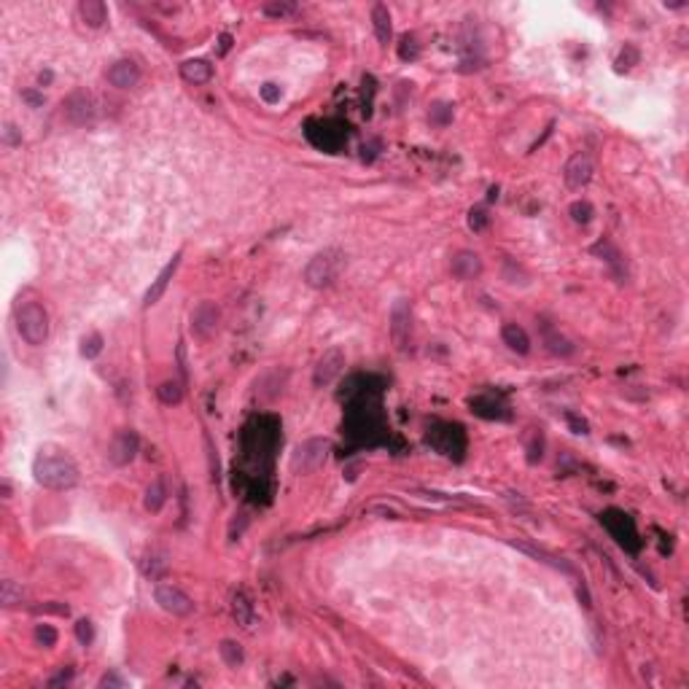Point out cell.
Segmentation results:
<instances>
[{
    "instance_id": "6da1fadb",
    "label": "cell",
    "mask_w": 689,
    "mask_h": 689,
    "mask_svg": "<svg viewBox=\"0 0 689 689\" xmlns=\"http://www.w3.org/2000/svg\"><path fill=\"white\" fill-rule=\"evenodd\" d=\"M36 482L46 490H73L78 485V466L65 450L57 447H41V453L33 461Z\"/></svg>"
},
{
    "instance_id": "7a4b0ae2",
    "label": "cell",
    "mask_w": 689,
    "mask_h": 689,
    "mask_svg": "<svg viewBox=\"0 0 689 689\" xmlns=\"http://www.w3.org/2000/svg\"><path fill=\"white\" fill-rule=\"evenodd\" d=\"M16 332L22 334V340L27 344L41 347L49 340V312H46V307L38 305V302L19 305V310H16Z\"/></svg>"
},
{
    "instance_id": "3957f363",
    "label": "cell",
    "mask_w": 689,
    "mask_h": 689,
    "mask_svg": "<svg viewBox=\"0 0 689 689\" xmlns=\"http://www.w3.org/2000/svg\"><path fill=\"white\" fill-rule=\"evenodd\" d=\"M344 258L340 251H323L318 256H312L305 267V283L310 288H329L337 280V275L342 270Z\"/></svg>"
},
{
    "instance_id": "277c9868",
    "label": "cell",
    "mask_w": 689,
    "mask_h": 689,
    "mask_svg": "<svg viewBox=\"0 0 689 689\" xmlns=\"http://www.w3.org/2000/svg\"><path fill=\"white\" fill-rule=\"evenodd\" d=\"M326 453H329V442L326 439H307L305 444L296 447L294 458H291V468L296 474H310L326 461Z\"/></svg>"
},
{
    "instance_id": "5b68a950",
    "label": "cell",
    "mask_w": 689,
    "mask_h": 689,
    "mask_svg": "<svg viewBox=\"0 0 689 689\" xmlns=\"http://www.w3.org/2000/svg\"><path fill=\"white\" fill-rule=\"evenodd\" d=\"M154 601L159 603L162 609L172 616H189L194 611V601L181 587H175V584H157Z\"/></svg>"
},
{
    "instance_id": "8992f818",
    "label": "cell",
    "mask_w": 689,
    "mask_h": 689,
    "mask_svg": "<svg viewBox=\"0 0 689 689\" xmlns=\"http://www.w3.org/2000/svg\"><path fill=\"white\" fill-rule=\"evenodd\" d=\"M344 369V350L342 347H329L323 356H320V361L315 364V372H312V385L315 388H326V385H332L340 374H342Z\"/></svg>"
},
{
    "instance_id": "52a82bcc",
    "label": "cell",
    "mask_w": 689,
    "mask_h": 689,
    "mask_svg": "<svg viewBox=\"0 0 689 689\" xmlns=\"http://www.w3.org/2000/svg\"><path fill=\"white\" fill-rule=\"evenodd\" d=\"M592 172H595L592 157L582 151V154H574V157L566 162V167H563V181H566L568 189L579 191V189H584V186L592 181Z\"/></svg>"
},
{
    "instance_id": "ba28073f",
    "label": "cell",
    "mask_w": 689,
    "mask_h": 689,
    "mask_svg": "<svg viewBox=\"0 0 689 689\" xmlns=\"http://www.w3.org/2000/svg\"><path fill=\"white\" fill-rule=\"evenodd\" d=\"M137 447H140V442H137L135 431L122 428L119 433H113L111 444H108V461L113 466H127L137 456Z\"/></svg>"
},
{
    "instance_id": "9c48e42d",
    "label": "cell",
    "mask_w": 689,
    "mask_h": 689,
    "mask_svg": "<svg viewBox=\"0 0 689 689\" xmlns=\"http://www.w3.org/2000/svg\"><path fill=\"white\" fill-rule=\"evenodd\" d=\"M409 337H412V320H409V302L406 299H399L391 310V340L399 350H406L409 344Z\"/></svg>"
},
{
    "instance_id": "30bf717a",
    "label": "cell",
    "mask_w": 689,
    "mask_h": 689,
    "mask_svg": "<svg viewBox=\"0 0 689 689\" xmlns=\"http://www.w3.org/2000/svg\"><path fill=\"white\" fill-rule=\"evenodd\" d=\"M181 256H184V253L178 251V253H175V256H172L170 261L164 264V270H162L159 275H157V280H154V283L148 285L146 296H143V307H154V305L159 302L162 296H164V291H167V285H170V280H172V278H175V272H178V267H181Z\"/></svg>"
},
{
    "instance_id": "8fae6325",
    "label": "cell",
    "mask_w": 689,
    "mask_h": 689,
    "mask_svg": "<svg viewBox=\"0 0 689 689\" xmlns=\"http://www.w3.org/2000/svg\"><path fill=\"white\" fill-rule=\"evenodd\" d=\"M450 272L458 280H474L482 275V258L474 251H458L450 261Z\"/></svg>"
},
{
    "instance_id": "7c38bea8",
    "label": "cell",
    "mask_w": 689,
    "mask_h": 689,
    "mask_svg": "<svg viewBox=\"0 0 689 689\" xmlns=\"http://www.w3.org/2000/svg\"><path fill=\"white\" fill-rule=\"evenodd\" d=\"M219 326V307L210 305V302H202L194 312H191V332L197 334L199 340H205L210 334L216 332Z\"/></svg>"
},
{
    "instance_id": "4fadbf2b",
    "label": "cell",
    "mask_w": 689,
    "mask_h": 689,
    "mask_svg": "<svg viewBox=\"0 0 689 689\" xmlns=\"http://www.w3.org/2000/svg\"><path fill=\"white\" fill-rule=\"evenodd\" d=\"M108 81L116 89H132L140 81V68L132 60H119L108 68Z\"/></svg>"
},
{
    "instance_id": "5bb4252c",
    "label": "cell",
    "mask_w": 689,
    "mask_h": 689,
    "mask_svg": "<svg viewBox=\"0 0 689 689\" xmlns=\"http://www.w3.org/2000/svg\"><path fill=\"white\" fill-rule=\"evenodd\" d=\"M501 340H504V344L509 350H515L520 356H528L530 353V337L520 323H506L504 329H501Z\"/></svg>"
},
{
    "instance_id": "9a60e30c",
    "label": "cell",
    "mask_w": 689,
    "mask_h": 689,
    "mask_svg": "<svg viewBox=\"0 0 689 689\" xmlns=\"http://www.w3.org/2000/svg\"><path fill=\"white\" fill-rule=\"evenodd\" d=\"M181 75L189 84H208L213 78V65L208 60H186L181 65Z\"/></svg>"
},
{
    "instance_id": "2e32d148",
    "label": "cell",
    "mask_w": 689,
    "mask_h": 689,
    "mask_svg": "<svg viewBox=\"0 0 689 689\" xmlns=\"http://www.w3.org/2000/svg\"><path fill=\"white\" fill-rule=\"evenodd\" d=\"M372 22H374L377 41H380V43H391V38H394V22H391V11H388V6L374 3V6H372Z\"/></svg>"
},
{
    "instance_id": "e0dca14e",
    "label": "cell",
    "mask_w": 689,
    "mask_h": 689,
    "mask_svg": "<svg viewBox=\"0 0 689 689\" xmlns=\"http://www.w3.org/2000/svg\"><path fill=\"white\" fill-rule=\"evenodd\" d=\"M78 14H81V19H84L86 25L95 27V30L108 22V9H105L102 0H81Z\"/></svg>"
},
{
    "instance_id": "ac0fdd59",
    "label": "cell",
    "mask_w": 689,
    "mask_h": 689,
    "mask_svg": "<svg viewBox=\"0 0 689 689\" xmlns=\"http://www.w3.org/2000/svg\"><path fill=\"white\" fill-rule=\"evenodd\" d=\"M164 501H167V488H164V480L157 477V480L146 488V501H143V504H146V509L151 512V515H157V512H162Z\"/></svg>"
},
{
    "instance_id": "d6986e66",
    "label": "cell",
    "mask_w": 689,
    "mask_h": 689,
    "mask_svg": "<svg viewBox=\"0 0 689 689\" xmlns=\"http://www.w3.org/2000/svg\"><path fill=\"white\" fill-rule=\"evenodd\" d=\"M22 601H25L22 584H16L14 579H6V582L0 584V603H3L6 609H11V606H19Z\"/></svg>"
},
{
    "instance_id": "ffe728a7",
    "label": "cell",
    "mask_w": 689,
    "mask_h": 689,
    "mask_svg": "<svg viewBox=\"0 0 689 689\" xmlns=\"http://www.w3.org/2000/svg\"><path fill=\"white\" fill-rule=\"evenodd\" d=\"M232 614L237 616V622H243V625H251L253 622V606H251V601H248L243 592H237L232 598Z\"/></svg>"
},
{
    "instance_id": "44dd1931",
    "label": "cell",
    "mask_w": 689,
    "mask_h": 689,
    "mask_svg": "<svg viewBox=\"0 0 689 689\" xmlns=\"http://www.w3.org/2000/svg\"><path fill=\"white\" fill-rule=\"evenodd\" d=\"M157 394H159L162 404H167V406L181 404V401H184V388H181L178 382H172V380L162 382L159 388H157Z\"/></svg>"
},
{
    "instance_id": "7402d4cb",
    "label": "cell",
    "mask_w": 689,
    "mask_h": 689,
    "mask_svg": "<svg viewBox=\"0 0 689 689\" xmlns=\"http://www.w3.org/2000/svg\"><path fill=\"white\" fill-rule=\"evenodd\" d=\"M219 652H221L223 663L229 665V668H237V665L243 663V649H240V643H234V641H221Z\"/></svg>"
},
{
    "instance_id": "603a6c76",
    "label": "cell",
    "mask_w": 689,
    "mask_h": 689,
    "mask_svg": "<svg viewBox=\"0 0 689 689\" xmlns=\"http://www.w3.org/2000/svg\"><path fill=\"white\" fill-rule=\"evenodd\" d=\"M547 347H549L552 353H557V356H571V353H574V344L568 342L566 337L554 334L552 329H547Z\"/></svg>"
},
{
    "instance_id": "cb8c5ba5",
    "label": "cell",
    "mask_w": 689,
    "mask_h": 689,
    "mask_svg": "<svg viewBox=\"0 0 689 689\" xmlns=\"http://www.w3.org/2000/svg\"><path fill=\"white\" fill-rule=\"evenodd\" d=\"M102 353V334H89V337H84L81 340V356L84 358H95Z\"/></svg>"
},
{
    "instance_id": "d4e9b609",
    "label": "cell",
    "mask_w": 689,
    "mask_h": 689,
    "mask_svg": "<svg viewBox=\"0 0 689 689\" xmlns=\"http://www.w3.org/2000/svg\"><path fill=\"white\" fill-rule=\"evenodd\" d=\"M261 11L267 14V16H272V19H283V16H291L296 11V6L294 3H264Z\"/></svg>"
},
{
    "instance_id": "484cf974",
    "label": "cell",
    "mask_w": 689,
    "mask_h": 689,
    "mask_svg": "<svg viewBox=\"0 0 689 689\" xmlns=\"http://www.w3.org/2000/svg\"><path fill=\"white\" fill-rule=\"evenodd\" d=\"M488 223H490V216H488V210L474 208L471 213H468V226H471L474 232H482V229H485Z\"/></svg>"
},
{
    "instance_id": "4316f807",
    "label": "cell",
    "mask_w": 689,
    "mask_h": 689,
    "mask_svg": "<svg viewBox=\"0 0 689 689\" xmlns=\"http://www.w3.org/2000/svg\"><path fill=\"white\" fill-rule=\"evenodd\" d=\"M36 641H38V643H43L46 649H51V646L57 643V630L51 628V625H38V628H36Z\"/></svg>"
},
{
    "instance_id": "83f0119b",
    "label": "cell",
    "mask_w": 689,
    "mask_h": 689,
    "mask_svg": "<svg viewBox=\"0 0 689 689\" xmlns=\"http://www.w3.org/2000/svg\"><path fill=\"white\" fill-rule=\"evenodd\" d=\"M75 636H78V641H81V646H89L92 638H95L92 622H89V619H78V622H75Z\"/></svg>"
},
{
    "instance_id": "f1b7e54d",
    "label": "cell",
    "mask_w": 689,
    "mask_h": 689,
    "mask_svg": "<svg viewBox=\"0 0 689 689\" xmlns=\"http://www.w3.org/2000/svg\"><path fill=\"white\" fill-rule=\"evenodd\" d=\"M571 216H574V221L587 223L592 219V205L590 202H574L571 205Z\"/></svg>"
},
{
    "instance_id": "f546056e",
    "label": "cell",
    "mask_w": 689,
    "mask_h": 689,
    "mask_svg": "<svg viewBox=\"0 0 689 689\" xmlns=\"http://www.w3.org/2000/svg\"><path fill=\"white\" fill-rule=\"evenodd\" d=\"M399 54H401V60H415L418 57V46H415V38H401V49H399Z\"/></svg>"
},
{
    "instance_id": "4dcf8cb0",
    "label": "cell",
    "mask_w": 689,
    "mask_h": 689,
    "mask_svg": "<svg viewBox=\"0 0 689 689\" xmlns=\"http://www.w3.org/2000/svg\"><path fill=\"white\" fill-rule=\"evenodd\" d=\"M566 420H568V426L574 428V433H587V431H590L587 420L579 418V415H574V412H566Z\"/></svg>"
},
{
    "instance_id": "1f68e13d",
    "label": "cell",
    "mask_w": 689,
    "mask_h": 689,
    "mask_svg": "<svg viewBox=\"0 0 689 689\" xmlns=\"http://www.w3.org/2000/svg\"><path fill=\"white\" fill-rule=\"evenodd\" d=\"M261 98L267 100V102H278V100H280V86L264 84V86H261Z\"/></svg>"
},
{
    "instance_id": "d6a6232c",
    "label": "cell",
    "mask_w": 689,
    "mask_h": 689,
    "mask_svg": "<svg viewBox=\"0 0 689 689\" xmlns=\"http://www.w3.org/2000/svg\"><path fill=\"white\" fill-rule=\"evenodd\" d=\"M628 60H633V62L638 60V51L633 49V46H628V49L622 51V57L616 60V70H625V62H628Z\"/></svg>"
},
{
    "instance_id": "836d02e7",
    "label": "cell",
    "mask_w": 689,
    "mask_h": 689,
    "mask_svg": "<svg viewBox=\"0 0 689 689\" xmlns=\"http://www.w3.org/2000/svg\"><path fill=\"white\" fill-rule=\"evenodd\" d=\"M100 687H124V678H119L116 673H105L100 678Z\"/></svg>"
}]
</instances>
